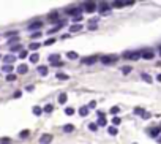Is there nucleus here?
I'll return each instance as SVG.
<instances>
[{
    "label": "nucleus",
    "mask_w": 161,
    "mask_h": 144,
    "mask_svg": "<svg viewBox=\"0 0 161 144\" xmlns=\"http://www.w3.org/2000/svg\"><path fill=\"white\" fill-rule=\"evenodd\" d=\"M123 57L130 59V60H137V59L142 57V54H141V51H126L125 54H123Z\"/></svg>",
    "instance_id": "obj_1"
},
{
    "label": "nucleus",
    "mask_w": 161,
    "mask_h": 144,
    "mask_svg": "<svg viewBox=\"0 0 161 144\" xmlns=\"http://www.w3.org/2000/svg\"><path fill=\"white\" fill-rule=\"evenodd\" d=\"M100 62L104 65H111V64H115L117 62V57H112V56H103L100 57Z\"/></svg>",
    "instance_id": "obj_2"
},
{
    "label": "nucleus",
    "mask_w": 161,
    "mask_h": 144,
    "mask_svg": "<svg viewBox=\"0 0 161 144\" xmlns=\"http://www.w3.org/2000/svg\"><path fill=\"white\" fill-rule=\"evenodd\" d=\"M65 13H66V14H71L73 17H76V16H81V14H79V13H81V8H79V6H74V8H66Z\"/></svg>",
    "instance_id": "obj_3"
},
{
    "label": "nucleus",
    "mask_w": 161,
    "mask_h": 144,
    "mask_svg": "<svg viewBox=\"0 0 161 144\" xmlns=\"http://www.w3.org/2000/svg\"><path fill=\"white\" fill-rule=\"evenodd\" d=\"M96 8H98V6H96V3H95V2H87V3H84V10L87 11V13H93Z\"/></svg>",
    "instance_id": "obj_4"
},
{
    "label": "nucleus",
    "mask_w": 161,
    "mask_h": 144,
    "mask_svg": "<svg viewBox=\"0 0 161 144\" xmlns=\"http://www.w3.org/2000/svg\"><path fill=\"white\" fill-rule=\"evenodd\" d=\"M141 54H142V57H144L145 60H152L155 57V54H153L152 49H144V51H141Z\"/></svg>",
    "instance_id": "obj_5"
},
{
    "label": "nucleus",
    "mask_w": 161,
    "mask_h": 144,
    "mask_svg": "<svg viewBox=\"0 0 161 144\" xmlns=\"http://www.w3.org/2000/svg\"><path fill=\"white\" fill-rule=\"evenodd\" d=\"M51 141H52V135H49V133L41 135V138H40V144H49Z\"/></svg>",
    "instance_id": "obj_6"
},
{
    "label": "nucleus",
    "mask_w": 161,
    "mask_h": 144,
    "mask_svg": "<svg viewBox=\"0 0 161 144\" xmlns=\"http://www.w3.org/2000/svg\"><path fill=\"white\" fill-rule=\"evenodd\" d=\"M111 3H108V2H101L100 3V6H98V10H100V13H106V11H109L111 10Z\"/></svg>",
    "instance_id": "obj_7"
},
{
    "label": "nucleus",
    "mask_w": 161,
    "mask_h": 144,
    "mask_svg": "<svg viewBox=\"0 0 161 144\" xmlns=\"http://www.w3.org/2000/svg\"><path fill=\"white\" fill-rule=\"evenodd\" d=\"M100 60V57L98 56H92V57H89V59H82V62L85 65H93L95 62H98Z\"/></svg>",
    "instance_id": "obj_8"
},
{
    "label": "nucleus",
    "mask_w": 161,
    "mask_h": 144,
    "mask_svg": "<svg viewBox=\"0 0 161 144\" xmlns=\"http://www.w3.org/2000/svg\"><path fill=\"white\" fill-rule=\"evenodd\" d=\"M63 25H65V21H60V22H59V24H57L55 27H52V29H51V30H47V35H52V33H55V32H59V30L62 29V27H63Z\"/></svg>",
    "instance_id": "obj_9"
},
{
    "label": "nucleus",
    "mask_w": 161,
    "mask_h": 144,
    "mask_svg": "<svg viewBox=\"0 0 161 144\" xmlns=\"http://www.w3.org/2000/svg\"><path fill=\"white\" fill-rule=\"evenodd\" d=\"M41 27H43L41 21H33L30 25H28V30H36V29H41Z\"/></svg>",
    "instance_id": "obj_10"
},
{
    "label": "nucleus",
    "mask_w": 161,
    "mask_h": 144,
    "mask_svg": "<svg viewBox=\"0 0 161 144\" xmlns=\"http://www.w3.org/2000/svg\"><path fill=\"white\" fill-rule=\"evenodd\" d=\"M16 60V56H11V54H9V56H5L3 57V62H5V65H13V62Z\"/></svg>",
    "instance_id": "obj_11"
},
{
    "label": "nucleus",
    "mask_w": 161,
    "mask_h": 144,
    "mask_svg": "<svg viewBox=\"0 0 161 144\" xmlns=\"http://www.w3.org/2000/svg\"><path fill=\"white\" fill-rule=\"evenodd\" d=\"M47 60H49L51 64H57V62H60V56L59 54H51V56L47 57Z\"/></svg>",
    "instance_id": "obj_12"
},
{
    "label": "nucleus",
    "mask_w": 161,
    "mask_h": 144,
    "mask_svg": "<svg viewBox=\"0 0 161 144\" xmlns=\"http://www.w3.org/2000/svg\"><path fill=\"white\" fill-rule=\"evenodd\" d=\"M49 21L51 22H57V24H59L60 21H59V13H57V11H52L51 14H49Z\"/></svg>",
    "instance_id": "obj_13"
},
{
    "label": "nucleus",
    "mask_w": 161,
    "mask_h": 144,
    "mask_svg": "<svg viewBox=\"0 0 161 144\" xmlns=\"http://www.w3.org/2000/svg\"><path fill=\"white\" fill-rule=\"evenodd\" d=\"M27 71H28V67H27L25 64H21V65L17 67V73H19V75H25Z\"/></svg>",
    "instance_id": "obj_14"
},
{
    "label": "nucleus",
    "mask_w": 161,
    "mask_h": 144,
    "mask_svg": "<svg viewBox=\"0 0 161 144\" xmlns=\"http://www.w3.org/2000/svg\"><path fill=\"white\" fill-rule=\"evenodd\" d=\"M147 131H148V135H150V136H153V138H156V136H158V135H159V131H161V130H159V128H148Z\"/></svg>",
    "instance_id": "obj_15"
},
{
    "label": "nucleus",
    "mask_w": 161,
    "mask_h": 144,
    "mask_svg": "<svg viewBox=\"0 0 161 144\" xmlns=\"http://www.w3.org/2000/svg\"><path fill=\"white\" fill-rule=\"evenodd\" d=\"M65 133H71V131H74V125H71V124H66V125H63V128H62Z\"/></svg>",
    "instance_id": "obj_16"
},
{
    "label": "nucleus",
    "mask_w": 161,
    "mask_h": 144,
    "mask_svg": "<svg viewBox=\"0 0 161 144\" xmlns=\"http://www.w3.org/2000/svg\"><path fill=\"white\" fill-rule=\"evenodd\" d=\"M13 70H14L13 65H3V67H2V71H3V73H8V75H11Z\"/></svg>",
    "instance_id": "obj_17"
},
{
    "label": "nucleus",
    "mask_w": 161,
    "mask_h": 144,
    "mask_svg": "<svg viewBox=\"0 0 161 144\" xmlns=\"http://www.w3.org/2000/svg\"><path fill=\"white\" fill-rule=\"evenodd\" d=\"M112 8H122V6H125V2H120V0H115V2H112L111 3Z\"/></svg>",
    "instance_id": "obj_18"
},
{
    "label": "nucleus",
    "mask_w": 161,
    "mask_h": 144,
    "mask_svg": "<svg viewBox=\"0 0 161 144\" xmlns=\"http://www.w3.org/2000/svg\"><path fill=\"white\" fill-rule=\"evenodd\" d=\"M79 114L82 116V117H85V116L89 114V106H81V109H79Z\"/></svg>",
    "instance_id": "obj_19"
},
{
    "label": "nucleus",
    "mask_w": 161,
    "mask_h": 144,
    "mask_svg": "<svg viewBox=\"0 0 161 144\" xmlns=\"http://www.w3.org/2000/svg\"><path fill=\"white\" fill-rule=\"evenodd\" d=\"M38 73H40L41 76H46V75H47V67H44V65L38 67Z\"/></svg>",
    "instance_id": "obj_20"
},
{
    "label": "nucleus",
    "mask_w": 161,
    "mask_h": 144,
    "mask_svg": "<svg viewBox=\"0 0 161 144\" xmlns=\"http://www.w3.org/2000/svg\"><path fill=\"white\" fill-rule=\"evenodd\" d=\"M70 30H71V32H79V30H82V25H81V24H73V25L70 27Z\"/></svg>",
    "instance_id": "obj_21"
},
{
    "label": "nucleus",
    "mask_w": 161,
    "mask_h": 144,
    "mask_svg": "<svg viewBox=\"0 0 161 144\" xmlns=\"http://www.w3.org/2000/svg\"><path fill=\"white\" fill-rule=\"evenodd\" d=\"M66 100H68V97H66V94H60V95H59V103H60V105L66 103Z\"/></svg>",
    "instance_id": "obj_22"
},
{
    "label": "nucleus",
    "mask_w": 161,
    "mask_h": 144,
    "mask_svg": "<svg viewBox=\"0 0 161 144\" xmlns=\"http://www.w3.org/2000/svg\"><path fill=\"white\" fill-rule=\"evenodd\" d=\"M108 133L111 135V136H115V135L119 133V130H117L115 127H109V128H108Z\"/></svg>",
    "instance_id": "obj_23"
},
{
    "label": "nucleus",
    "mask_w": 161,
    "mask_h": 144,
    "mask_svg": "<svg viewBox=\"0 0 161 144\" xmlns=\"http://www.w3.org/2000/svg\"><path fill=\"white\" fill-rule=\"evenodd\" d=\"M141 78L144 79L145 83H152V76H150L148 73H142V75H141Z\"/></svg>",
    "instance_id": "obj_24"
},
{
    "label": "nucleus",
    "mask_w": 161,
    "mask_h": 144,
    "mask_svg": "<svg viewBox=\"0 0 161 144\" xmlns=\"http://www.w3.org/2000/svg\"><path fill=\"white\" fill-rule=\"evenodd\" d=\"M5 37H6V38H11V37H14V38H16V37H17V30H13V32H6V33H5Z\"/></svg>",
    "instance_id": "obj_25"
},
{
    "label": "nucleus",
    "mask_w": 161,
    "mask_h": 144,
    "mask_svg": "<svg viewBox=\"0 0 161 144\" xmlns=\"http://www.w3.org/2000/svg\"><path fill=\"white\" fill-rule=\"evenodd\" d=\"M38 60H40V56H38V54H32V56H30V62H32V64H36Z\"/></svg>",
    "instance_id": "obj_26"
},
{
    "label": "nucleus",
    "mask_w": 161,
    "mask_h": 144,
    "mask_svg": "<svg viewBox=\"0 0 161 144\" xmlns=\"http://www.w3.org/2000/svg\"><path fill=\"white\" fill-rule=\"evenodd\" d=\"M52 109H54V106H52V105H46V106L43 108V111H44V112H47V114L52 112Z\"/></svg>",
    "instance_id": "obj_27"
},
{
    "label": "nucleus",
    "mask_w": 161,
    "mask_h": 144,
    "mask_svg": "<svg viewBox=\"0 0 161 144\" xmlns=\"http://www.w3.org/2000/svg\"><path fill=\"white\" fill-rule=\"evenodd\" d=\"M11 51H13V52H16V51H22V46H21L19 43H17V44H13V46H11Z\"/></svg>",
    "instance_id": "obj_28"
},
{
    "label": "nucleus",
    "mask_w": 161,
    "mask_h": 144,
    "mask_svg": "<svg viewBox=\"0 0 161 144\" xmlns=\"http://www.w3.org/2000/svg\"><path fill=\"white\" fill-rule=\"evenodd\" d=\"M106 119H104V117H98V125H100V127H106Z\"/></svg>",
    "instance_id": "obj_29"
},
{
    "label": "nucleus",
    "mask_w": 161,
    "mask_h": 144,
    "mask_svg": "<svg viewBox=\"0 0 161 144\" xmlns=\"http://www.w3.org/2000/svg\"><path fill=\"white\" fill-rule=\"evenodd\" d=\"M66 56H68V59H78V52H73V51H70L68 54H66Z\"/></svg>",
    "instance_id": "obj_30"
},
{
    "label": "nucleus",
    "mask_w": 161,
    "mask_h": 144,
    "mask_svg": "<svg viewBox=\"0 0 161 144\" xmlns=\"http://www.w3.org/2000/svg\"><path fill=\"white\" fill-rule=\"evenodd\" d=\"M41 112H43V109H41L40 106H35V108H33V114H35V116H40Z\"/></svg>",
    "instance_id": "obj_31"
},
{
    "label": "nucleus",
    "mask_w": 161,
    "mask_h": 144,
    "mask_svg": "<svg viewBox=\"0 0 161 144\" xmlns=\"http://www.w3.org/2000/svg\"><path fill=\"white\" fill-rule=\"evenodd\" d=\"M40 46H41V43H30V49L32 51H36Z\"/></svg>",
    "instance_id": "obj_32"
},
{
    "label": "nucleus",
    "mask_w": 161,
    "mask_h": 144,
    "mask_svg": "<svg viewBox=\"0 0 161 144\" xmlns=\"http://www.w3.org/2000/svg\"><path fill=\"white\" fill-rule=\"evenodd\" d=\"M27 56H28V54H27V51H25V49H22L21 52H19V56H17V57H19V59H25Z\"/></svg>",
    "instance_id": "obj_33"
},
{
    "label": "nucleus",
    "mask_w": 161,
    "mask_h": 144,
    "mask_svg": "<svg viewBox=\"0 0 161 144\" xmlns=\"http://www.w3.org/2000/svg\"><path fill=\"white\" fill-rule=\"evenodd\" d=\"M130 71H131V67H128V65H126V67H122V73H123V75H128Z\"/></svg>",
    "instance_id": "obj_34"
},
{
    "label": "nucleus",
    "mask_w": 161,
    "mask_h": 144,
    "mask_svg": "<svg viewBox=\"0 0 161 144\" xmlns=\"http://www.w3.org/2000/svg\"><path fill=\"white\" fill-rule=\"evenodd\" d=\"M65 114H66V116H73V114H74V108H66V109H65Z\"/></svg>",
    "instance_id": "obj_35"
},
{
    "label": "nucleus",
    "mask_w": 161,
    "mask_h": 144,
    "mask_svg": "<svg viewBox=\"0 0 161 144\" xmlns=\"http://www.w3.org/2000/svg\"><path fill=\"white\" fill-rule=\"evenodd\" d=\"M6 81H8V83H13V81H16V75H13V73L8 75V76H6Z\"/></svg>",
    "instance_id": "obj_36"
},
{
    "label": "nucleus",
    "mask_w": 161,
    "mask_h": 144,
    "mask_svg": "<svg viewBox=\"0 0 161 144\" xmlns=\"http://www.w3.org/2000/svg\"><path fill=\"white\" fill-rule=\"evenodd\" d=\"M82 19H84V17H82V16H76V17H71V21H73V24H74V22H76V24H78V22H81Z\"/></svg>",
    "instance_id": "obj_37"
},
{
    "label": "nucleus",
    "mask_w": 161,
    "mask_h": 144,
    "mask_svg": "<svg viewBox=\"0 0 161 144\" xmlns=\"http://www.w3.org/2000/svg\"><path fill=\"white\" fill-rule=\"evenodd\" d=\"M70 76L65 75V73H57V79H68Z\"/></svg>",
    "instance_id": "obj_38"
},
{
    "label": "nucleus",
    "mask_w": 161,
    "mask_h": 144,
    "mask_svg": "<svg viewBox=\"0 0 161 144\" xmlns=\"http://www.w3.org/2000/svg\"><path fill=\"white\" fill-rule=\"evenodd\" d=\"M144 112H145V111L142 109V108H134V114H139V116H142Z\"/></svg>",
    "instance_id": "obj_39"
},
{
    "label": "nucleus",
    "mask_w": 161,
    "mask_h": 144,
    "mask_svg": "<svg viewBox=\"0 0 161 144\" xmlns=\"http://www.w3.org/2000/svg\"><path fill=\"white\" fill-rule=\"evenodd\" d=\"M119 111H120V108H119V106L111 108V114H119Z\"/></svg>",
    "instance_id": "obj_40"
},
{
    "label": "nucleus",
    "mask_w": 161,
    "mask_h": 144,
    "mask_svg": "<svg viewBox=\"0 0 161 144\" xmlns=\"http://www.w3.org/2000/svg\"><path fill=\"white\" fill-rule=\"evenodd\" d=\"M19 136H21V138H27L28 136V130H22L21 133H19Z\"/></svg>",
    "instance_id": "obj_41"
},
{
    "label": "nucleus",
    "mask_w": 161,
    "mask_h": 144,
    "mask_svg": "<svg viewBox=\"0 0 161 144\" xmlns=\"http://www.w3.org/2000/svg\"><path fill=\"white\" fill-rule=\"evenodd\" d=\"M54 43H55V40H54V38H49V40H46V41H44L46 46H51V44H54Z\"/></svg>",
    "instance_id": "obj_42"
},
{
    "label": "nucleus",
    "mask_w": 161,
    "mask_h": 144,
    "mask_svg": "<svg viewBox=\"0 0 161 144\" xmlns=\"http://www.w3.org/2000/svg\"><path fill=\"white\" fill-rule=\"evenodd\" d=\"M89 128H90L92 131H96V128H98V124H90V125H89Z\"/></svg>",
    "instance_id": "obj_43"
},
{
    "label": "nucleus",
    "mask_w": 161,
    "mask_h": 144,
    "mask_svg": "<svg viewBox=\"0 0 161 144\" xmlns=\"http://www.w3.org/2000/svg\"><path fill=\"white\" fill-rule=\"evenodd\" d=\"M40 37H41V32H33V33H32V38H33V40H35V38H40Z\"/></svg>",
    "instance_id": "obj_44"
},
{
    "label": "nucleus",
    "mask_w": 161,
    "mask_h": 144,
    "mask_svg": "<svg viewBox=\"0 0 161 144\" xmlns=\"http://www.w3.org/2000/svg\"><path fill=\"white\" fill-rule=\"evenodd\" d=\"M112 122H114V124H115V125H119V124L122 122V119H120V117H117V116H115V117H114V119H112Z\"/></svg>",
    "instance_id": "obj_45"
},
{
    "label": "nucleus",
    "mask_w": 161,
    "mask_h": 144,
    "mask_svg": "<svg viewBox=\"0 0 161 144\" xmlns=\"http://www.w3.org/2000/svg\"><path fill=\"white\" fill-rule=\"evenodd\" d=\"M0 142H2V144H9L11 139H9V138H3V139H0Z\"/></svg>",
    "instance_id": "obj_46"
},
{
    "label": "nucleus",
    "mask_w": 161,
    "mask_h": 144,
    "mask_svg": "<svg viewBox=\"0 0 161 144\" xmlns=\"http://www.w3.org/2000/svg\"><path fill=\"white\" fill-rule=\"evenodd\" d=\"M95 106H96V103H95V101H90V103H89V109H93Z\"/></svg>",
    "instance_id": "obj_47"
},
{
    "label": "nucleus",
    "mask_w": 161,
    "mask_h": 144,
    "mask_svg": "<svg viewBox=\"0 0 161 144\" xmlns=\"http://www.w3.org/2000/svg\"><path fill=\"white\" fill-rule=\"evenodd\" d=\"M21 95H22V92H21V90H17V92H14V95H13V97H14V98H19Z\"/></svg>",
    "instance_id": "obj_48"
},
{
    "label": "nucleus",
    "mask_w": 161,
    "mask_h": 144,
    "mask_svg": "<svg viewBox=\"0 0 161 144\" xmlns=\"http://www.w3.org/2000/svg\"><path fill=\"white\" fill-rule=\"evenodd\" d=\"M148 117H150L148 112H144V114H142V119H148Z\"/></svg>",
    "instance_id": "obj_49"
},
{
    "label": "nucleus",
    "mask_w": 161,
    "mask_h": 144,
    "mask_svg": "<svg viewBox=\"0 0 161 144\" xmlns=\"http://www.w3.org/2000/svg\"><path fill=\"white\" fill-rule=\"evenodd\" d=\"M16 41H17V37H16V38H11V40H9V44L13 46V43H16Z\"/></svg>",
    "instance_id": "obj_50"
},
{
    "label": "nucleus",
    "mask_w": 161,
    "mask_h": 144,
    "mask_svg": "<svg viewBox=\"0 0 161 144\" xmlns=\"http://www.w3.org/2000/svg\"><path fill=\"white\" fill-rule=\"evenodd\" d=\"M156 79H158V81H159V83H161V75H158V76H156Z\"/></svg>",
    "instance_id": "obj_51"
},
{
    "label": "nucleus",
    "mask_w": 161,
    "mask_h": 144,
    "mask_svg": "<svg viewBox=\"0 0 161 144\" xmlns=\"http://www.w3.org/2000/svg\"><path fill=\"white\" fill-rule=\"evenodd\" d=\"M159 54H161V46H159Z\"/></svg>",
    "instance_id": "obj_52"
},
{
    "label": "nucleus",
    "mask_w": 161,
    "mask_h": 144,
    "mask_svg": "<svg viewBox=\"0 0 161 144\" xmlns=\"http://www.w3.org/2000/svg\"><path fill=\"white\" fill-rule=\"evenodd\" d=\"M159 130H161V127H159Z\"/></svg>",
    "instance_id": "obj_53"
},
{
    "label": "nucleus",
    "mask_w": 161,
    "mask_h": 144,
    "mask_svg": "<svg viewBox=\"0 0 161 144\" xmlns=\"http://www.w3.org/2000/svg\"><path fill=\"white\" fill-rule=\"evenodd\" d=\"M0 59H2V57H0Z\"/></svg>",
    "instance_id": "obj_54"
}]
</instances>
